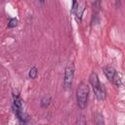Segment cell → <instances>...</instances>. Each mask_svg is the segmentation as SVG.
<instances>
[{
  "mask_svg": "<svg viewBox=\"0 0 125 125\" xmlns=\"http://www.w3.org/2000/svg\"><path fill=\"white\" fill-rule=\"evenodd\" d=\"M111 82H112L116 87H120V86L122 85V76H121V74L116 71V73H115V75H114V77H113V79H112Z\"/></svg>",
  "mask_w": 125,
  "mask_h": 125,
  "instance_id": "obj_6",
  "label": "cell"
},
{
  "mask_svg": "<svg viewBox=\"0 0 125 125\" xmlns=\"http://www.w3.org/2000/svg\"><path fill=\"white\" fill-rule=\"evenodd\" d=\"M18 22H19V21L17 20V19H11L10 21H9V22H8V27L9 28H13V27H16L17 25H18Z\"/></svg>",
  "mask_w": 125,
  "mask_h": 125,
  "instance_id": "obj_11",
  "label": "cell"
},
{
  "mask_svg": "<svg viewBox=\"0 0 125 125\" xmlns=\"http://www.w3.org/2000/svg\"><path fill=\"white\" fill-rule=\"evenodd\" d=\"M14 107L17 108H22V101L20 98L19 94H14Z\"/></svg>",
  "mask_w": 125,
  "mask_h": 125,
  "instance_id": "obj_7",
  "label": "cell"
},
{
  "mask_svg": "<svg viewBox=\"0 0 125 125\" xmlns=\"http://www.w3.org/2000/svg\"><path fill=\"white\" fill-rule=\"evenodd\" d=\"M37 73H38L37 68H36L35 66H33V67H31V68L29 69V72H28V77H29V78H31V79H34V78H36Z\"/></svg>",
  "mask_w": 125,
  "mask_h": 125,
  "instance_id": "obj_10",
  "label": "cell"
},
{
  "mask_svg": "<svg viewBox=\"0 0 125 125\" xmlns=\"http://www.w3.org/2000/svg\"><path fill=\"white\" fill-rule=\"evenodd\" d=\"M38 1H39V2H40V3H41V4H43V3H44V2H45V0H38Z\"/></svg>",
  "mask_w": 125,
  "mask_h": 125,
  "instance_id": "obj_14",
  "label": "cell"
},
{
  "mask_svg": "<svg viewBox=\"0 0 125 125\" xmlns=\"http://www.w3.org/2000/svg\"><path fill=\"white\" fill-rule=\"evenodd\" d=\"M92 2H93V4L97 7V8H99L100 7V3H101V0H92Z\"/></svg>",
  "mask_w": 125,
  "mask_h": 125,
  "instance_id": "obj_12",
  "label": "cell"
},
{
  "mask_svg": "<svg viewBox=\"0 0 125 125\" xmlns=\"http://www.w3.org/2000/svg\"><path fill=\"white\" fill-rule=\"evenodd\" d=\"M89 96V86L86 82H81L76 90V99H77V104L78 106L83 109L86 107L87 101Z\"/></svg>",
  "mask_w": 125,
  "mask_h": 125,
  "instance_id": "obj_1",
  "label": "cell"
},
{
  "mask_svg": "<svg viewBox=\"0 0 125 125\" xmlns=\"http://www.w3.org/2000/svg\"><path fill=\"white\" fill-rule=\"evenodd\" d=\"M73 75H74V68L72 64H69L65 67L64 70V78H63V83H64V88L66 90L71 88L72 81H73Z\"/></svg>",
  "mask_w": 125,
  "mask_h": 125,
  "instance_id": "obj_3",
  "label": "cell"
},
{
  "mask_svg": "<svg viewBox=\"0 0 125 125\" xmlns=\"http://www.w3.org/2000/svg\"><path fill=\"white\" fill-rule=\"evenodd\" d=\"M75 7H76V0H73V3H72V9L74 10Z\"/></svg>",
  "mask_w": 125,
  "mask_h": 125,
  "instance_id": "obj_13",
  "label": "cell"
},
{
  "mask_svg": "<svg viewBox=\"0 0 125 125\" xmlns=\"http://www.w3.org/2000/svg\"><path fill=\"white\" fill-rule=\"evenodd\" d=\"M90 83H91V85L93 87V90H94V93H95L97 99L100 100V101H104L105 99V90H104V85L100 82L98 74L96 72H92L91 73V75H90Z\"/></svg>",
  "mask_w": 125,
  "mask_h": 125,
  "instance_id": "obj_2",
  "label": "cell"
},
{
  "mask_svg": "<svg viewBox=\"0 0 125 125\" xmlns=\"http://www.w3.org/2000/svg\"><path fill=\"white\" fill-rule=\"evenodd\" d=\"M14 108H15L14 111L16 113V116L18 117V119L20 120V122L25 123L28 120V115L25 112H23L22 108H17V107H14Z\"/></svg>",
  "mask_w": 125,
  "mask_h": 125,
  "instance_id": "obj_4",
  "label": "cell"
},
{
  "mask_svg": "<svg viewBox=\"0 0 125 125\" xmlns=\"http://www.w3.org/2000/svg\"><path fill=\"white\" fill-rule=\"evenodd\" d=\"M50 104H51V97L50 96H45L41 100V106L42 107H47V106H49Z\"/></svg>",
  "mask_w": 125,
  "mask_h": 125,
  "instance_id": "obj_9",
  "label": "cell"
},
{
  "mask_svg": "<svg viewBox=\"0 0 125 125\" xmlns=\"http://www.w3.org/2000/svg\"><path fill=\"white\" fill-rule=\"evenodd\" d=\"M104 72L106 78L111 82L112 79H113V77H114V75H115V73H116V70H115L112 66H110V65H106V66L104 67Z\"/></svg>",
  "mask_w": 125,
  "mask_h": 125,
  "instance_id": "obj_5",
  "label": "cell"
},
{
  "mask_svg": "<svg viewBox=\"0 0 125 125\" xmlns=\"http://www.w3.org/2000/svg\"><path fill=\"white\" fill-rule=\"evenodd\" d=\"M75 9H76V16H77L78 19L80 20L82 14H83V12H84V10H85V5H84V3H82L81 5H78L77 7L74 8V10H75ZM74 10H73V11H74Z\"/></svg>",
  "mask_w": 125,
  "mask_h": 125,
  "instance_id": "obj_8",
  "label": "cell"
}]
</instances>
